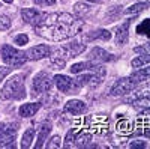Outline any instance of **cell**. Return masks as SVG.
Returning <instances> with one entry per match:
<instances>
[{"label": "cell", "mask_w": 150, "mask_h": 149, "mask_svg": "<svg viewBox=\"0 0 150 149\" xmlns=\"http://www.w3.org/2000/svg\"><path fill=\"white\" fill-rule=\"evenodd\" d=\"M74 26V15L68 14V12H59V14L45 15L44 21L39 26H36L35 30L39 36H45L51 41H63L75 33Z\"/></svg>", "instance_id": "6da1fadb"}, {"label": "cell", "mask_w": 150, "mask_h": 149, "mask_svg": "<svg viewBox=\"0 0 150 149\" xmlns=\"http://www.w3.org/2000/svg\"><path fill=\"white\" fill-rule=\"evenodd\" d=\"M24 96H26V88H24V76H21V74L11 77L3 86V89L0 91V98L3 101H8V99H23Z\"/></svg>", "instance_id": "7a4b0ae2"}, {"label": "cell", "mask_w": 150, "mask_h": 149, "mask_svg": "<svg viewBox=\"0 0 150 149\" xmlns=\"http://www.w3.org/2000/svg\"><path fill=\"white\" fill-rule=\"evenodd\" d=\"M2 59L9 66H21L27 60V54L14 47H11V45H3L2 47Z\"/></svg>", "instance_id": "3957f363"}, {"label": "cell", "mask_w": 150, "mask_h": 149, "mask_svg": "<svg viewBox=\"0 0 150 149\" xmlns=\"http://www.w3.org/2000/svg\"><path fill=\"white\" fill-rule=\"evenodd\" d=\"M50 88H51V78H50V76L45 71L38 72L33 77V80H32V95L41 96L44 92L50 91Z\"/></svg>", "instance_id": "277c9868"}, {"label": "cell", "mask_w": 150, "mask_h": 149, "mask_svg": "<svg viewBox=\"0 0 150 149\" xmlns=\"http://www.w3.org/2000/svg\"><path fill=\"white\" fill-rule=\"evenodd\" d=\"M137 88V83L128 77V78H122L119 81L114 83V86L111 88V95L112 96H122V95H126L129 92H132Z\"/></svg>", "instance_id": "5b68a950"}, {"label": "cell", "mask_w": 150, "mask_h": 149, "mask_svg": "<svg viewBox=\"0 0 150 149\" xmlns=\"http://www.w3.org/2000/svg\"><path fill=\"white\" fill-rule=\"evenodd\" d=\"M18 128V123H11L5 125V130L0 133V148H15V133Z\"/></svg>", "instance_id": "8992f818"}, {"label": "cell", "mask_w": 150, "mask_h": 149, "mask_svg": "<svg viewBox=\"0 0 150 149\" xmlns=\"http://www.w3.org/2000/svg\"><path fill=\"white\" fill-rule=\"evenodd\" d=\"M86 123L92 131L104 134V130L107 131L108 128V122H107V116H89L86 119Z\"/></svg>", "instance_id": "52a82bcc"}, {"label": "cell", "mask_w": 150, "mask_h": 149, "mask_svg": "<svg viewBox=\"0 0 150 149\" xmlns=\"http://www.w3.org/2000/svg\"><path fill=\"white\" fill-rule=\"evenodd\" d=\"M21 17L23 20L29 23V24H33V26H39V24L44 21L45 18V14L41 11H36V9H23L21 11Z\"/></svg>", "instance_id": "ba28073f"}, {"label": "cell", "mask_w": 150, "mask_h": 149, "mask_svg": "<svg viewBox=\"0 0 150 149\" xmlns=\"http://www.w3.org/2000/svg\"><path fill=\"white\" fill-rule=\"evenodd\" d=\"M101 77L95 76V74H89V76H80L77 77L74 81L75 88H83V86H90V88H96V86L101 84Z\"/></svg>", "instance_id": "9c48e42d"}, {"label": "cell", "mask_w": 150, "mask_h": 149, "mask_svg": "<svg viewBox=\"0 0 150 149\" xmlns=\"http://www.w3.org/2000/svg\"><path fill=\"white\" fill-rule=\"evenodd\" d=\"M65 111L72 115V116L83 115L87 111V106L83 101H80V99H71V101H68L66 106H65Z\"/></svg>", "instance_id": "30bf717a"}, {"label": "cell", "mask_w": 150, "mask_h": 149, "mask_svg": "<svg viewBox=\"0 0 150 149\" xmlns=\"http://www.w3.org/2000/svg\"><path fill=\"white\" fill-rule=\"evenodd\" d=\"M26 54L29 56L27 59H32V60H39V59L48 57L50 54H51V48H50L48 45H36V47L30 48Z\"/></svg>", "instance_id": "8fae6325"}, {"label": "cell", "mask_w": 150, "mask_h": 149, "mask_svg": "<svg viewBox=\"0 0 150 149\" xmlns=\"http://www.w3.org/2000/svg\"><path fill=\"white\" fill-rule=\"evenodd\" d=\"M129 27H131V20L125 21L123 24L116 29V44L117 45H125L129 38Z\"/></svg>", "instance_id": "7c38bea8"}, {"label": "cell", "mask_w": 150, "mask_h": 149, "mask_svg": "<svg viewBox=\"0 0 150 149\" xmlns=\"http://www.w3.org/2000/svg\"><path fill=\"white\" fill-rule=\"evenodd\" d=\"M89 57H90V60H102V62H112V60H116L114 54L105 51V50L101 48V47H95L92 51L89 53Z\"/></svg>", "instance_id": "4fadbf2b"}, {"label": "cell", "mask_w": 150, "mask_h": 149, "mask_svg": "<svg viewBox=\"0 0 150 149\" xmlns=\"http://www.w3.org/2000/svg\"><path fill=\"white\" fill-rule=\"evenodd\" d=\"M54 83H56L57 89H59L60 92H69L71 88L74 86L72 78H69L68 76H62V74H59V76H54Z\"/></svg>", "instance_id": "5bb4252c"}, {"label": "cell", "mask_w": 150, "mask_h": 149, "mask_svg": "<svg viewBox=\"0 0 150 149\" xmlns=\"http://www.w3.org/2000/svg\"><path fill=\"white\" fill-rule=\"evenodd\" d=\"M84 50H86V45H84V44H80V42H75V41H74V42H71L69 45H65L63 48L60 50V51L66 53L68 57H75V56L81 54Z\"/></svg>", "instance_id": "9a60e30c"}, {"label": "cell", "mask_w": 150, "mask_h": 149, "mask_svg": "<svg viewBox=\"0 0 150 149\" xmlns=\"http://www.w3.org/2000/svg\"><path fill=\"white\" fill-rule=\"evenodd\" d=\"M41 108V104L39 103H27V104H23L18 110V113L21 118H30L33 116L38 110Z\"/></svg>", "instance_id": "2e32d148"}, {"label": "cell", "mask_w": 150, "mask_h": 149, "mask_svg": "<svg viewBox=\"0 0 150 149\" xmlns=\"http://www.w3.org/2000/svg\"><path fill=\"white\" fill-rule=\"evenodd\" d=\"M92 134L89 133H81V134H77V137L74 140V146L75 148H92Z\"/></svg>", "instance_id": "e0dca14e"}, {"label": "cell", "mask_w": 150, "mask_h": 149, "mask_svg": "<svg viewBox=\"0 0 150 149\" xmlns=\"http://www.w3.org/2000/svg\"><path fill=\"white\" fill-rule=\"evenodd\" d=\"M86 39L87 41H95V39H102V41H110L111 39V33L105 29H99L95 32H90L86 35Z\"/></svg>", "instance_id": "ac0fdd59"}, {"label": "cell", "mask_w": 150, "mask_h": 149, "mask_svg": "<svg viewBox=\"0 0 150 149\" xmlns=\"http://www.w3.org/2000/svg\"><path fill=\"white\" fill-rule=\"evenodd\" d=\"M50 131H51V123L50 122H44L42 127L39 130V135H38V142H36V148H42L44 146V142L47 139V135L50 134Z\"/></svg>", "instance_id": "d6986e66"}, {"label": "cell", "mask_w": 150, "mask_h": 149, "mask_svg": "<svg viewBox=\"0 0 150 149\" xmlns=\"http://www.w3.org/2000/svg\"><path fill=\"white\" fill-rule=\"evenodd\" d=\"M131 78L138 84L141 81H146L150 78V66L144 68V69H138V71H135L134 74H131Z\"/></svg>", "instance_id": "ffe728a7"}, {"label": "cell", "mask_w": 150, "mask_h": 149, "mask_svg": "<svg viewBox=\"0 0 150 149\" xmlns=\"http://www.w3.org/2000/svg\"><path fill=\"white\" fill-rule=\"evenodd\" d=\"M90 9H92L90 5H87L86 2H78V3L74 5V12H75V15L80 17V18L86 17V15L90 12Z\"/></svg>", "instance_id": "44dd1931"}, {"label": "cell", "mask_w": 150, "mask_h": 149, "mask_svg": "<svg viewBox=\"0 0 150 149\" xmlns=\"http://www.w3.org/2000/svg\"><path fill=\"white\" fill-rule=\"evenodd\" d=\"M33 137H35V130H33V128L26 130V133H24L23 137H21V148H23V149L30 148V145H32V142H33Z\"/></svg>", "instance_id": "7402d4cb"}, {"label": "cell", "mask_w": 150, "mask_h": 149, "mask_svg": "<svg viewBox=\"0 0 150 149\" xmlns=\"http://www.w3.org/2000/svg\"><path fill=\"white\" fill-rule=\"evenodd\" d=\"M150 6V3L149 2H141V3H135V5H132L129 9H126L125 12H126L128 15H135V14H140V12H143V11H146L147 8Z\"/></svg>", "instance_id": "603a6c76"}, {"label": "cell", "mask_w": 150, "mask_h": 149, "mask_svg": "<svg viewBox=\"0 0 150 149\" xmlns=\"http://www.w3.org/2000/svg\"><path fill=\"white\" fill-rule=\"evenodd\" d=\"M134 107L135 110H141V111H146V110H150V98L149 96H143V98H138L134 101Z\"/></svg>", "instance_id": "cb8c5ba5"}, {"label": "cell", "mask_w": 150, "mask_h": 149, "mask_svg": "<svg viewBox=\"0 0 150 149\" xmlns=\"http://www.w3.org/2000/svg\"><path fill=\"white\" fill-rule=\"evenodd\" d=\"M120 14H122V6H120V5H119V6H112L111 9H108V12L105 14V20H107V23L116 21V20L120 17Z\"/></svg>", "instance_id": "d4e9b609"}, {"label": "cell", "mask_w": 150, "mask_h": 149, "mask_svg": "<svg viewBox=\"0 0 150 149\" xmlns=\"http://www.w3.org/2000/svg\"><path fill=\"white\" fill-rule=\"evenodd\" d=\"M137 33L150 38V18L143 20V21L138 24V26H137Z\"/></svg>", "instance_id": "484cf974"}, {"label": "cell", "mask_w": 150, "mask_h": 149, "mask_svg": "<svg viewBox=\"0 0 150 149\" xmlns=\"http://www.w3.org/2000/svg\"><path fill=\"white\" fill-rule=\"evenodd\" d=\"M146 63H150V53H146V54H141L138 57H135L132 62H131V65L132 68H140Z\"/></svg>", "instance_id": "4316f807"}, {"label": "cell", "mask_w": 150, "mask_h": 149, "mask_svg": "<svg viewBox=\"0 0 150 149\" xmlns=\"http://www.w3.org/2000/svg\"><path fill=\"white\" fill-rule=\"evenodd\" d=\"M65 65H66V60H65L63 57H57V56L53 57L51 62H50V66L54 68V69H63Z\"/></svg>", "instance_id": "83f0119b"}, {"label": "cell", "mask_w": 150, "mask_h": 149, "mask_svg": "<svg viewBox=\"0 0 150 149\" xmlns=\"http://www.w3.org/2000/svg\"><path fill=\"white\" fill-rule=\"evenodd\" d=\"M78 134V130L77 128H72L68 134H66V142H65V148H72L74 146V140Z\"/></svg>", "instance_id": "f1b7e54d"}, {"label": "cell", "mask_w": 150, "mask_h": 149, "mask_svg": "<svg viewBox=\"0 0 150 149\" xmlns=\"http://www.w3.org/2000/svg\"><path fill=\"white\" fill-rule=\"evenodd\" d=\"M11 27V18L6 15H0V32L8 30Z\"/></svg>", "instance_id": "f546056e"}, {"label": "cell", "mask_w": 150, "mask_h": 149, "mask_svg": "<svg viewBox=\"0 0 150 149\" xmlns=\"http://www.w3.org/2000/svg\"><path fill=\"white\" fill-rule=\"evenodd\" d=\"M27 42H29V36L26 33H21V35H18L15 38V44L17 45H26Z\"/></svg>", "instance_id": "4dcf8cb0"}, {"label": "cell", "mask_w": 150, "mask_h": 149, "mask_svg": "<svg viewBox=\"0 0 150 149\" xmlns=\"http://www.w3.org/2000/svg\"><path fill=\"white\" fill-rule=\"evenodd\" d=\"M60 137L59 135H54V137H51V140H50V143H47V148L50 149H54V148H59L60 146Z\"/></svg>", "instance_id": "1f68e13d"}, {"label": "cell", "mask_w": 150, "mask_h": 149, "mask_svg": "<svg viewBox=\"0 0 150 149\" xmlns=\"http://www.w3.org/2000/svg\"><path fill=\"white\" fill-rule=\"evenodd\" d=\"M135 51L137 53H150V42H147L141 47H135Z\"/></svg>", "instance_id": "d6a6232c"}, {"label": "cell", "mask_w": 150, "mask_h": 149, "mask_svg": "<svg viewBox=\"0 0 150 149\" xmlns=\"http://www.w3.org/2000/svg\"><path fill=\"white\" fill-rule=\"evenodd\" d=\"M35 3L41 6H51L56 3V0H35Z\"/></svg>", "instance_id": "836d02e7"}, {"label": "cell", "mask_w": 150, "mask_h": 149, "mask_svg": "<svg viewBox=\"0 0 150 149\" xmlns=\"http://www.w3.org/2000/svg\"><path fill=\"white\" fill-rule=\"evenodd\" d=\"M9 72H11V69H9L8 66H0V81H2Z\"/></svg>", "instance_id": "e575fe53"}, {"label": "cell", "mask_w": 150, "mask_h": 149, "mask_svg": "<svg viewBox=\"0 0 150 149\" xmlns=\"http://www.w3.org/2000/svg\"><path fill=\"white\" fill-rule=\"evenodd\" d=\"M147 145L144 143V142H137V143H131L129 145V148H146Z\"/></svg>", "instance_id": "d590c367"}, {"label": "cell", "mask_w": 150, "mask_h": 149, "mask_svg": "<svg viewBox=\"0 0 150 149\" xmlns=\"http://www.w3.org/2000/svg\"><path fill=\"white\" fill-rule=\"evenodd\" d=\"M3 2H5V3H12L14 0H3Z\"/></svg>", "instance_id": "8d00e7d4"}]
</instances>
